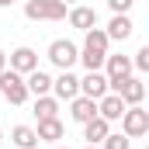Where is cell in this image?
Returning <instances> with one entry per match:
<instances>
[{
  "mask_svg": "<svg viewBox=\"0 0 149 149\" xmlns=\"http://www.w3.org/2000/svg\"><path fill=\"white\" fill-rule=\"evenodd\" d=\"M108 35H104V28H90V31H83V49H80V59L76 63H83V70H101L104 66V59H108Z\"/></svg>",
  "mask_w": 149,
  "mask_h": 149,
  "instance_id": "1",
  "label": "cell"
},
{
  "mask_svg": "<svg viewBox=\"0 0 149 149\" xmlns=\"http://www.w3.org/2000/svg\"><path fill=\"white\" fill-rule=\"evenodd\" d=\"M66 10L70 7L63 0H28L24 3V17L28 21H63Z\"/></svg>",
  "mask_w": 149,
  "mask_h": 149,
  "instance_id": "2",
  "label": "cell"
},
{
  "mask_svg": "<svg viewBox=\"0 0 149 149\" xmlns=\"http://www.w3.org/2000/svg\"><path fill=\"white\" fill-rule=\"evenodd\" d=\"M0 97L10 101V104H24L31 97L28 87H24V76L14 73V70H0Z\"/></svg>",
  "mask_w": 149,
  "mask_h": 149,
  "instance_id": "3",
  "label": "cell"
},
{
  "mask_svg": "<svg viewBox=\"0 0 149 149\" xmlns=\"http://www.w3.org/2000/svg\"><path fill=\"white\" fill-rule=\"evenodd\" d=\"M118 121H121V132H125L128 139H139V135H146V132H149V111L142 108V104L125 108Z\"/></svg>",
  "mask_w": 149,
  "mask_h": 149,
  "instance_id": "4",
  "label": "cell"
},
{
  "mask_svg": "<svg viewBox=\"0 0 149 149\" xmlns=\"http://www.w3.org/2000/svg\"><path fill=\"white\" fill-rule=\"evenodd\" d=\"M49 63L56 66V70H73L76 66V59H80V49H76L70 38H56L52 45H49Z\"/></svg>",
  "mask_w": 149,
  "mask_h": 149,
  "instance_id": "5",
  "label": "cell"
},
{
  "mask_svg": "<svg viewBox=\"0 0 149 149\" xmlns=\"http://www.w3.org/2000/svg\"><path fill=\"white\" fill-rule=\"evenodd\" d=\"M7 70L28 76L31 70H38V52H35V49H28V45H17V49L7 56Z\"/></svg>",
  "mask_w": 149,
  "mask_h": 149,
  "instance_id": "6",
  "label": "cell"
},
{
  "mask_svg": "<svg viewBox=\"0 0 149 149\" xmlns=\"http://www.w3.org/2000/svg\"><path fill=\"white\" fill-rule=\"evenodd\" d=\"M76 94H80V76L73 70H63V73L52 80V97L56 101H73Z\"/></svg>",
  "mask_w": 149,
  "mask_h": 149,
  "instance_id": "7",
  "label": "cell"
},
{
  "mask_svg": "<svg viewBox=\"0 0 149 149\" xmlns=\"http://www.w3.org/2000/svg\"><path fill=\"white\" fill-rule=\"evenodd\" d=\"M80 94L101 101V97L108 94V76H104V70H87V76L80 80Z\"/></svg>",
  "mask_w": 149,
  "mask_h": 149,
  "instance_id": "8",
  "label": "cell"
},
{
  "mask_svg": "<svg viewBox=\"0 0 149 149\" xmlns=\"http://www.w3.org/2000/svg\"><path fill=\"white\" fill-rule=\"evenodd\" d=\"M66 21H70V28H76V31H90V28H97V10L94 7H83V3H73L66 10Z\"/></svg>",
  "mask_w": 149,
  "mask_h": 149,
  "instance_id": "9",
  "label": "cell"
},
{
  "mask_svg": "<svg viewBox=\"0 0 149 149\" xmlns=\"http://www.w3.org/2000/svg\"><path fill=\"white\" fill-rule=\"evenodd\" d=\"M101 70H104L108 80H125V76L135 73V70H132V56H121V52H118V56H108Z\"/></svg>",
  "mask_w": 149,
  "mask_h": 149,
  "instance_id": "10",
  "label": "cell"
},
{
  "mask_svg": "<svg viewBox=\"0 0 149 149\" xmlns=\"http://www.w3.org/2000/svg\"><path fill=\"white\" fill-rule=\"evenodd\" d=\"M132 31H135V24H132L128 14H114L111 21H108V28H104L108 42H125V38H132Z\"/></svg>",
  "mask_w": 149,
  "mask_h": 149,
  "instance_id": "11",
  "label": "cell"
},
{
  "mask_svg": "<svg viewBox=\"0 0 149 149\" xmlns=\"http://www.w3.org/2000/svg\"><path fill=\"white\" fill-rule=\"evenodd\" d=\"M94 114H97V101H94V97H83V94H76L73 101H70V118H73L76 125L90 121Z\"/></svg>",
  "mask_w": 149,
  "mask_h": 149,
  "instance_id": "12",
  "label": "cell"
},
{
  "mask_svg": "<svg viewBox=\"0 0 149 149\" xmlns=\"http://www.w3.org/2000/svg\"><path fill=\"white\" fill-rule=\"evenodd\" d=\"M108 132H111V121H104L101 114H94L90 121H83V139H87V146H101Z\"/></svg>",
  "mask_w": 149,
  "mask_h": 149,
  "instance_id": "13",
  "label": "cell"
},
{
  "mask_svg": "<svg viewBox=\"0 0 149 149\" xmlns=\"http://www.w3.org/2000/svg\"><path fill=\"white\" fill-rule=\"evenodd\" d=\"M125 108H128V104H125V101H121L118 94H111V90H108V94H104V97L97 101V114H101L104 121H118Z\"/></svg>",
  "mask_w": 149,
  "mask_h": 149,
  "instance_id": "14",
  "label": "cell"
},
{
  "mask_svg": "<svg viewBox=\"0 0 149 149\" xmlns=\"http://www.w3.org/2000/svg\"><path fill=\"white\" fill-rule=\"evenodd\" d=\"M10 146L14 149H38V132L31 125H14L10 128Z\"/></svg>",
  "mask_w": 149,
  "mask_h": 149,
  "instance_id": "15",
  "label": "cell"
},
{
  "mask_svg": "<svg viewBox=\"0 0 149 149\" xmlns=\"http://www.w3.org/2000/svg\"><path fill=\"white\" fill-rule=\"evenodd\" d=\"M24 87H28V94H31V97L52 94V76L45 73V70H31V73L24 76Z\"/></svg>",
  "mask_w": 149,
  "mask_h": 149,
  "instance_id": "16",
  "label": "cell"
},
{
  "mask_svg": "<svg viewBox=\"0 0 149 149\" xmlns=\"http://www.w3.org/2000/svg\"><path fill=\"white\" fill-rule=\"evenodd\" d=\"M35 132H38V142H59V139L66 135V128H63L59 118H42Z\"/></svg>",
  "mask_w": 149,
  "mask_h": 149,
  "instance_id": "17",
  "label": "cell"
},
{
  "mask_svg": "<svg viewBox=\"0 0 149 149\" xmlns=\"http://www.w3.org/2000/svg\"><path fill=\"white\" fill-rule=\"evenodd\" d=\"M35 114H38V121H42V118H59V101H56L52 94L35 97Z\"/></svg>",
  "mask_w": 149,
  "mask_h": 149,
  "instance_id": "18",
  "label": "cell"
},
{
  "mask_svg": "<svg viewBox=\"0 0 149 149\" xmlns=\"http://www.w3.org/2000/svg\"><path fill=\"white\" fill-rule=\"evenodd\" d=\"M101 149H132V139L125 132H108L104 142H101Z\"/></svg>",
  "mask_w": 149,
  "mask_h": 149,
  "instance_id": "19",
  "label": "cell"
},
{
  "mask_svg": "<svg viewBox=\"0 0 149 149\" xmlns=\"http://www.w3.org/2000/svg\"><path fill=\"white\" fill-rule=\"evenodd\" d=\"M132 70H139V73H149V45H142V49L132 56Z\"/></svg>",
  "mask_w": 149,
  "mask_h": 149,
  "instance_id": "20",
  "label": "cell"
},
{
  "mask_svg": "<svg viewBox=\"0 0 149 149\" xmlns=\"http://www.w3.org/2000/svg\"><path fill=\"white\" fill-rule=\"evenodd\" d=\"M132 3H135V0H108V7H111L114 14H128V10H132Z\"/></svg>",
  "mask_w": 149,
  "mask_h": 149,
  "instance_id": "21",
  "label": "cell"
},
{
  "mask_svg": "<svg viewBox=\"0 0 149 149\" xmlns=\"http://www.w3.org/2000/svg\"><path fill=\"white\" fill-rule=\"evenodd\" d=\"M0 70H7V52L0 49Z\"/></svg>",
  "mask_w": 149,
  "mask_h": 149,
  "instance_id": "22",
  "label": "cell"
},
{
  "mask_svg": "<svg viewBox=\"0 0 149 149\" xmlns=\"http://www.w3.org/2000/svg\"><path fill=\"white\" fill-rule=\"evenodd\" d=\"M10 3H14V0H0V7H10Z\"/></svg>",
  "mask_w": 149,
  "mask_h": 149,
  "instance_id": "23",
  "label": "cell"
},
{
  "mask_svg": "<svg viewBox=\"0 0 149 149\" xmlns=\"http://www.w3.org/2000/svg\"><path fill=\"white\" fill-rule=\"evenodd\" d=\"M63 3H66V7H73V3H80V0H63Z\"/></svg>",
  "mask_w": 149,
  "mask_h": 149,
  "instance_id": "24",
  "label": "cell"
},
{
  "mask_svg": "<svg viewBox=\"0 0 149 149\" xmlns=\"http://www.w3.org/2000/svg\"><path fill=\"white\" fill-rule=\"evenodd\" d=\"M83 149H101V146H83Z\"/></svg>",
  "mask_w": 149,
  "mask_h": 149,
  "instance_id": "25",
  "label": "cell"
},
{
  "mask_svg": "<svg viewBox=\"0 0 149 149\" xmlns=\"http://www.w3.org/2000/svg\"><path fill=\"white\" fill-rule=\"evenodd\" d=\"M56 149H70V146H56Z\"/></svg>",
  "mask_w": 149,
  "mask_h": 149,
  "instance_id": "26",
  "label": "cell"
},
{
  "mask_svg": "<svg viewBox=\"0 0 149 149\" xmlns=\"http://www.w3.org/2000/svg\"><path fill=\"white\" fill-rule=\"evenodd\" d=\"M0 142H3V132H0Z\"/></svg>",
  "mask_w": 149,
  "mask_h": 149,
  "instance_id": "27",
  "label": "cell"
}]
</instances>
